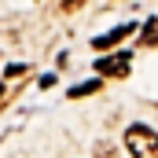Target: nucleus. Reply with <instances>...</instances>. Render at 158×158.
<instances>
[{"label":"nucleus","mask_w":158,"mask_h":158,"mask_svg":"<svg viewBox=\"0 0 158 158\" xmlns=\"http://www.w3.org/2000/svg\"><path fill=\"white\" fill-rule=\"evenodd\" d=\"M143 44H158V19L147 22V30H143Z\"/></svg>","instance_id":"39448f33"},{"label":"nucleus","mask_w":158,"mask_h":158,"mask_svg":"<svg viewBox=\"0 0 158 158\" xmlns=\"http://www.w3.org/2000/svg\"><path fill=\"white\" fill-rule=\"evenodd\" d=\"M132 30H136V26H118V30H110V33H103V37H96L92 44H96V48H110V44H118V40H125L129 33H132Z\"/></svg>","instance_id":"7ed1b4c3"},{"label":"nucleus","mask_w":158,"mask_h":158,"mask_svg":"<svg viewBox=\"0 0 158 158\" xmlns=\"http://www.w3.org/2000/svg\"><path fill=\"white\" fill-rule=\"evenodd\" d=\"M92 92H99V81H85V85H74V88H70V96H74V99L92 96Z\"/></svg>","instance_id":"20e7f679"},{"label":"nucleus","mask_w":158,"mask_h":158,"mask_svg":"<svg viewBox=\"0 0 158 158\" xmlns=\"http://www.w3.org/2000/svg\"><path fill=\"white\" fill-rule=\"evenodd\" d=\"M125 147L132 158H158V132L147 125H132L125 132Z\"/></svg>","instance_id":"f257e3e1"},{"label":"nucleus","mask_w":158,"mask_h":158,"mask_svg":"<svg viewBox=\"0 0 158 158\" xmlns=\"http://www.w3.org/2000/svg\"><path fill=\"white\" fill-rule=\"evenodd\" d=\"M129 52H118V55H103L96 59V74H107V77H125L129 74Z\"/></svg>","instance_id":"f03ea898"},{"label":"nucleus","mask_w":158,"mask_h":158,"mask_svg":"<svg viewBox=\"0 0 158 158\" xmlns=\"http://www.w3.org/2000/svg\"><path fill=\"white\" fill-rule=\"evenodd\" d=\"M81 4H85V0H55V7H59V11H77Z\"/></svg>","instance_id":"423d86ee"}]
</instances>
